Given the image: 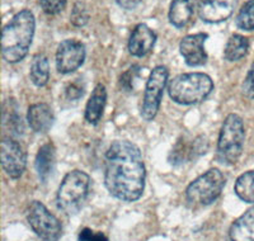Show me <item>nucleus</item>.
I'll list each match as a JSON object with an SVG mask.
<instances>
[{"instance_id": "nucleus-31", "label": "nucleus", "mask_w": 254, "mask_h": 241, "mask_svg": "<svg viewBox=\"0 0 254 241\" xmlns=\"http://www.w3.org/2000/svg\"><path fill=\"white\" fill-rule=\"evenodd\" d=\"M115 1L121 8L127 9V10H132V9H135L136 6L141 3V0H115Z\"/></svg>"}, {"instance_id": "nucleus-8", "label": "nucleus", "mask_w": 254, "mask_h": 241, "mask_svg": "<svg viewBox=\"0 0 254 241\" xmlns=\"http://www.w3.org/2000/svg\"><path fill=\"white\" fill-rule=\"evenodd\" d=\"M168 69L165 66H156L150 72L145 86L144 101L141 107V117L145 120L150 122L158 115L160 102H162L163 92L165 89L168 80Z\"/></svg>"}, {"instance_id": "nucleus-10", "label": "nucleus", "mask_w": 254, "mask_h": 241, "mask_svg": "<svg viewBox=\"0 0 254 241\" xmlns=\"http://www.w3.org/2000/svg\"><path fill=\"white\" fill-rule=\"evenodd\" d=\"M85 60V46L78 40H65L56 51V69L60 74L75 71Z\"/></svg>"}, {"instance_id": "nucleus-14", "label": "nucleus", "mask_w": 254, "mask_h": 241, "mask_svg": "<svg viewBox=\"0 0 254 241\" xmlns=\"http://www.w3.org/2000/svg\"><path fill=\"white\" fill-rule=\"evenodd\" d=\"M156 33L146 24H137L128 40V51L135 58H144L154 49Z\"/></svg>"}, {"instance_id": "nucleus-20", "label": "nucleus", "mask_w": 254, "mask_h": 241, "mask_svg": "<svg viewBox=\"0 0 254 241\" xmlns=\"http://www.w3.org/2000/svg\"><path fill=\"white\" fill-rule=\"evenodd\" d=\"M249 50L248 38L242 35H233L226 42L225 50H224V58L230 62L242 60Z\"/></svg>"}, {"instance_id": "nucleus-16", "label": "nucleus", "mask_w": 254, "mask_h": 241, "mask_svg": "<svg viewBox=\"0 0 254 241\" xmlns=\"http://www.w3.org/2000/svg\"><path fill=\"white\" fill-rule=\"evenodd\" d=\"M107 103V90L103 84H97L92 92L87 107H85V120L90 124H97L103 115L104 107Z\"/></svg>"}, {"instance_id": "nucleus-13", "label": "nucleus", "mask_w": 254, "mask_h": 241, "mask_svg": "<svg viewBox=\"0 0 254 241\" xmlns=\"http://www.w3.org/2000/svg\"><path fill=\"white\" fill-rule=\"evenodd\" d=\"M238 5V0H198L197 13L206 23H220L228 19Z\"/></svg>"}, {"instance_id": "nucleus-15", "label": "nucleus", "mask_w": 254, "mask_h": 241, "mask_svg": "<svg viewBox=\"0 0 254 241\" xmlns=\"http://www.w3.org/2000/svg\"><path fill=\"white\" fill-rule=\"evenodd\" d=\"M28 124L36 133H46L54 124L55 116L51 107L46 103L32 104L27 113Z\"/></svg>"}, {"instance_id": "nucleus-7", "label": "nucleus", "mask_w": 254, "mask_h": 241, "mask_svg": "<svg viewBox=\"0 0 254 241\" xmlns=\"http://www.w3.org/2000/svg\"><path fill=\"white\" fill-rule=\"evenodd\" d=\"M27 221L33 233L45 241H58L63 235V226L44 203L33 201L27 210Z\"/></svg>"}, {"instance_id": "nucleus-24", "label": "nucleus", "mask_w": 254, "mask_h": 241, "mask_svg": "<svg viewBox=\"0 0 254 241\" xmlns=\"http://www.w3.org/2000/svg\"><path fill=\"white\" fill-rule=\"evenodd\" d=\"M235 23L243 31H254V0H249L239 10Z\"/></svg>"}, {"instance_id": "nucleus-29", "label": "nucleus", "mask_w": 254, "mask_h": 241, "mask_svg": "<svg viewBox=\"0 0 254 241\" xmlns=\"http://www.w3.org/2000/svg\"><path fill=\"white\" fill-rule=\"evenodd\" d=\"M242 92L247 98H249V99H254V62L252 63L251 69H249L246 79H244V81H243Z\"/></svg>"}, {"instance_id": "nucleus-21", "label": "nucleus", "mask_w": 254, "mask_h": 241, "mask_svg": "<svg viewBox=\"0 0 254 241\" xmlns=\"http://www.w3.org/2000/svg\"><path fill=\"white\" fill-rule=\"evenodd\" d=\"M29 76H31L32 83L38 88L45 86L49 83L50 65L45 55H36L33 58L31 67H29Z\"/></svg>"}, {"instance_id": "nucleus-28", "label": "nucleus", "mask_w": 254, "mask_h": 241, "mask_svg": "<svg viewBox=\"0 0 254 241\" xmlns=\"http://www.w3.org/2000/svg\"><path fill=\"white\" fill-rule=\"evenodd\" d=\"M140 67L139 66H132L127 70L124 75L121 76V85L124 86V89L126 90H132L133 89V83L136 81L137 76H139Z\"/></svg>"}, {"instance_id": "nucleus-25", "label": "nucleus", "mask_w": 254, "mask_h": 241, "mask_svg": "<svg viewBox=\"0 0 254 241\" xmlns=\"http://www.w3.org/2000/svg\"><path fill=\"white\" fill-rule=\"evenodd\" d=\"M84 92H85V86L83 81H80V79H76L65 88V97L69 101H79L84 95Z\"/></svg>"}, {"instance_id": "nucleus-27", "label": "nucleus", "mask_w": 254, "mask_h": 241, "mask_svg": "<svg viewBox=\"0 0 254 241\" xmlns=\"http://www.w3.org/2000/svg\"><path fill=\"white\" fill-rule=\"evenodd\" d=\"M44 12L49 15H56L61 13L66 6V0H40Z\"/></svg>"}, {"instance_id": "nucleus-9", "label": "nucleus", "mask_w": 254, "mask_h": 241, "mask_svg": "<svg viewBox=\"0 0 254 241\" xmlns=\"http://www.w3.org/2000/svg\"><path fill=\"white\" fill-rule=\"evenodd\" d=\"M1 167L9 178L18 179L23 175L27 167V154L22 145L12 137H5L0 146Z\"/></svg>"}, {"instance_id": "nucleus-17", "label": "nucleus", "mask_w": 254, "mask_h": 241, "mask_svg": "<svg viewBox=\"0 0 254 241\" xmlns=\"http://www.w3.org/2000/svg\"><path fill=\"white\" fill-rule=\"evenodd\" d=\"M229 238L231 241H254V206L233 222Z\"/></svg>"}, {"instance_id": "nucleus-23", "label": "nucleus", "mask_w": 254, "mask_h": 241, "mask_svg": "<svg viewBox=\"0 0 254 241\" xmlns=\"http://www.w3.org/2000/svg\"><path fill=\"white\" fill-rule=\"evenodd\" d=\"M235 194L247 203H254V170L239 175L235 181Z\"/></svg>"}, {"instance_id": "nucleus-11", "label": "nucleus", "mask_w": 254, "mask_h": 241, "mask_svg": "<svg viewBox=\"0 0 254 241\" xmlns=\"http://www.w3.org/2000/svg\"><path fill=\"white\" fill-rule=\"evenodd\" d=\"M208 150L207 138L205 136H197L193 140H188L185 136L177 141L173 150L169 155V161L173 165H181V164L188 163L194 159L203 155Z\"/></svg>"}, {"instance_id": "nucleus-30", "label": "nucleus", "mask_w": 254, "mask_h": 241, "mask_svg": "<svg viewBox=\"0 0 254 241\" xmlns=\"http://www.w3.org/2000/svg\"><path fill=\"white\" fill-rule=\"evenodd\" d=\"M79 241H108V238L101 231L85 227L79 233Z\"/></svg>"}, {"instance_id": "nucleus-26", "label": "nucleus", "mask_w": 254, "mask_h": 241, "mask_svg": "<svg viewBox=\"0 0 254 241\" xmlns=\"http://www.w3.org/2000/svg\"><path fill=\"white\" fill-rule=\"evenodd\" d=\"M70 19H71L72 24L76 27H83L88 23V19H89V14H88L87 9L83 4L78 3L74 5L72 9V13L70 15Z\"/></svg>"}, {"instance_id": "nucleus-3", "label": "nucleus", "mask_w": 254, "mask_h": 241, "mask_svg": "<svg viewBox=\"0 0 254 241\" xmlns=\"http://www.w3.org/2000/svg\"><path fill=\"white\" fill-rule=\"evenodd\" d=\"M212 79L203 72L181 74L168 85V94L172 101L182 106L201 103L212 93Z\"/></svg>"}, {"instance_id": "nucleus-4", "label": "nucleus", "mask_w": 254, "mask_h": 241, "mask_svg": "<svg viewBox=\"0 0 254 241\" xmlns=\"http://www.w3.org/2000/svg\"><path fill=\"white\" fill-rule=\"evenodd\" d=\"M90 190V177L81 170H72L65 175L59 187L56 202L66 215H74L87 202Z\"/></svg>"}, {"instance_id": "nucleus-2", "label": "nucleus", "mask_w": 254, "mask_h": 241, "mask_svg": "<svg viewBox=\"0 0 254 241\" xmlns=\"http://www.w3.org/2000/svg\"><path fill=\"white\" fill-rule=\"evenodd\" d=\"M35 15L28 9L18 12L4 26L1 55L6 62L17 63L26 58L35 36Z\"/></svg>"}, {"instance_id": "nucleus-5", "label": "nucleus", "mask_w": 254, "mask_h": 241, "mask_svg": "<svg viewBox=\"0 0 254 241\" xmlns=\"http://www.w3.org/2000/svg\"><path fill=\"white\" fill-rule=\"evenodd\" d=\"M246 140V129L243 120L231 113L225 118L217 141V159L220 163L233 165L242 156Z\"/></svg>"}, {"instance_id": "nucleus-18", "label": "nucleus", "mask_w": 254, "mask_h": 241, "mask_svg": "<svg viewBox=\"0 0 254 241\" xmlns=\"http://www.w3.org/2000/svg\"><path fill=\"white\" fill-rule=\"evenodd\" d=\"M56 163V150L54 144L49 142L41 146L38 150L37 155H36V170L42 181H46L50 178V175L54 172Z\"/></svg>"}, {"instance_id": "nucleus-12", "label": "nucleus", "mask_w": 254, "mask_h": 241, "mask_svg": "<svg viewBox=\"0 0 254 241\" xmlns=\"http://www.w3.org/2000/svg\"><path fill=\"white\" fill-rule=\"evenodd\" d=\"M207 33H194L182 38L179 43V52L188 66H202L207 62V54L205 51V42Z\"/></svg>"}, {"instance_id": "nucleus-22", "label": "nucleus", "mask_w": 254, "mask_h": 241, "mask_svg": "<svg viewBox=\"0 0 254 241\" xmlns=\"http://www.w3.org/2000/svg\"><path fill=\"white\" fill-rule=\"evenodd\" d=\"M3 122L13 135H22L24 131V124L22 116L18 112V106L15 99H8L4 104Z\"/></svg>"}, {"instance_id": "nucleus-6", "label": "nucleus", "mask_w": 254, "mask_h": 241, "mask_svg": "<svg viewBox=\"0 0 254 241\" xmlns=\"http://www.w3.org/2000/svg\"><path fill=\"white\" fill-rule=\"evenodd\" d=\"M226 179L216 168L207 170L194 179L186 189L187 201L192 204L208 206L214 203L225 187Z\"/></svg>"}, {"instance_id": "nucleus-19", "label": "nucleus", "mask_w": 254, "mask_h": 241, "mask_svg": "<svg viewBox=\"0 0 254 241\" xmlns=\"http://www.w3.org/2000/svg\"><path fill=\"white\" fill-rule=\"evenodd\" d=\"M194 1L196 0H172L169 8V22L176 28H183L190 23L193 14Z\"/></svg>"}, {"instance_id": "nucleus-1", "label": "nucleus", "mask_w": 254, "mask_h": 241, "mask_svg": "<svg viewBox=\"0 0 254 241\" xmlns=\"http://www.w3.org/2000/svg\"><path fill=\"white\" fill-rule=\"evenodd\" d=\"M145 164L135 144L117 140L106 152L104 184L108 192L124 202L137 201L145 188Z\"/></svg>"}]
</instances>
